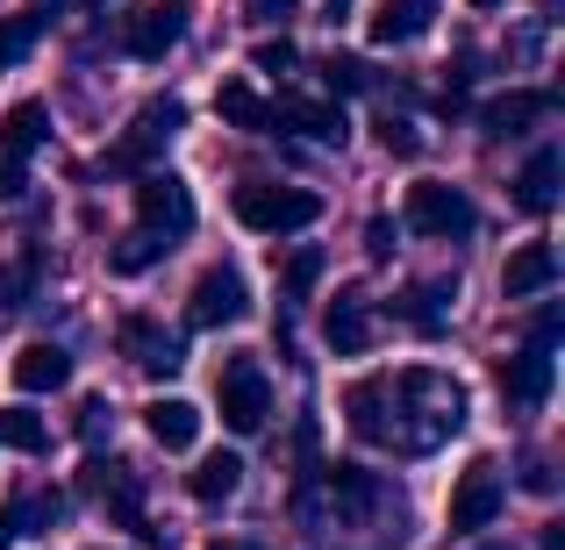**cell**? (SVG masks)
I'll list each match as a JSON object with an SVG mask.
<instances>
[{"instance_id": "obj_1", "label": "cell", "mask_w": 565, "mask_h": 550, "mask_svg": "<svg viewBox=\"0 0 565 550\" xmlns=\"http://www.w3.org/2000/svg\"><path fill=\"white\" fill-rule=\"evenodd\" d=\"M344 422L359 443H394V451H429V443L458 436L466 429V393L458 379L415 365V371H394V379H359L344 393Z\"/></svg>"}, {"instance_id": "obj_2", "label": "cell", "mask_w": 565, "mask_h": 550, "mask_svg": "<svg viewBox=\"0 0 565 550\" xmlns=\"http://www.w3.org/2000/svg\"><path fill=\"white\" fill-rule=\"evenodd\" d=\"M215 408H222V429H230V436H258V429L273 422V379H265V365L250 358V351H230V358H222Z\"/></svg>"}, {"instance_id": "obj_3", "label": "cell", "mask_w": 565, "mask_h": 550, "mask_svg": "<svg viewBox=\"0 0 565 550\" xmlns=\"http://www.w3.org/2000/svg\"><path fill=\"white\" fill-rule=\"evenodd\" d=\"M230 207H236V222H244V229H258V236H294V229H308V222L322 215V193L279 186V180H244Z\"/></svg>"}, {"instance_id": "obj_4", "label": "cell", "mask_w": 565, "mask_h": 550, "mask_svg": "<svg viewBox=\"0 0 565 550\" xmlns=\"http://www.w3.org/2000/svg\"><path fill=\"white\" fill-rule=\"evenodd\" d=\"M401 215H408V229L429 236V244H466V236L480 229V207H472V193L451 186V180H415L408 201H401Z\"/></svg>"}, {"instance_id": "obj_5", "label": "cell", "mask_w": 565, "mask_h": 550, "mask_svg": "<svg viewBox=\"0 0 565 550\" xmlns=\"http://www.w3.org/2000/svg\"><path fill=\"white\" fill-rule=\"evenodd\" d=\"M501 500H509V486H501V465H494V457H472V465L458 472V486H451L444 529H451V537H480V529L501 515Z\"/></svg>"}, {"instance_id": "obj_6", "label": "cell", "mask_w": 565, "mask_h": 550, "mask_svg": "<svg viewBox=\"0 0 565 550\" xmlns=\"http://www.w3.org/2000/svg\"><path fill=\"white\" fill-rule=\"evenodd\" d=\"M250 315V287L236 265H207L186 293V330H230V322Z\"/></svg>"}, {"instance_id": "obj_7", "label": "cell", "mask_w": 565, "mask_h": 550, "mask_svg": "<svg viewBox=\"0 0 565 550\" xmlns=\"http://www.w3.org/2000/svg\"><path fill=\"white\" fill-rule=\"evenodd\" d=\"M115 344H122V358L137 365L143 379H172V371L186 365V344H180V336H172L158 315H143V308L115 322Z\"/></svg>"}, {"instance_id": "obj_8", "label": "cell", "mask_w": 565, "mask_h": 550, "mask_svg": "<svg viewBox=\"0 0 565 550\" xmlns=\"http://www.w3.org/2000/svg\"><path fill=\"white\" fill-rule=\"evenodd\" d=\"M137 229L166 236V244H180V236L193 229V193L172 180V172H137Z\"/></svg>"}, {"instance_id": "obj_9", "label": "cell", "mask_w": 565, "mask_h": 550, "mask_svg": "<svg viewBox=\"0 0 565 550\" xmlns=\"http://www.w3.org/2000/svg\"><path fill=\"white\" fill-rule=\"evenodd\" d=\"M180 122H186L180 100H151V108H143L137 122H129V137L115 143L108 158H100V172H143V165H151V158L172 143V129H180Z\"/></svg>"}, {"instance_id": "obj_10", "label": "cell", "mask_w": 565, "mask_h": 550, "mask_svg": "<svg viewBox=\"0 0 565 550\" xmlns=\"http://www.w3.org/2000/svg\"><path fill=\"white\" fill-rule=\"evenodd\" d=\"M180 36H186V8L180 0H143V8L122 14V51L143 57V65H158Z\"/></svg>"}, {"instance_id": "obj_11", "label": "cell", "mask_w": 565, "mask_h": 550, "mask_svg": "<svg viewBox=\"0 0 565 550\" xmlns=\"http://www.w3.org/2000/svg\"><path fill=\"white\" fill-rule=\"evenodd\" d=\"M86 494H100L115 522H122V529H137V537L151 543V550H166V529H151V522H143V486L129 479V465H108V457H94V465H86Z\"/></svg>"}, {"instance_id": "obj_12", "label": "cell", "mask_w": 565, "mask_h": 550, "mask_svg": "<svg viewBox=\"0 0 565 550\" xmlns=\"http://www.w3.org/2000/svg\"><path fill=\"white\" fill-rule=\"evenodd\" d=\"M552 279H558V250L544 244V236L515 244L509 265H501V293H509V301H537V293H552Z\"/></svg>"}, {"instance_id": "obj_13", "label": "cell", "mask_w": 565, "mask_h": 550, "mask_svg": "<svg viewBox=\"0 0 565 550\" xmlns=\"http://www.w3.org/2000/svg\"><path fill=\"white\" fill-rule=\"evenodd\" d=\"M494 386H501V400L509 408H537V400H552V351H515V358H501L494 365Z\"/></svg>"}, {"instance_id": "obj_14", "label": "cell", "mask_w": 565, "mask_h": 550, "mask_svg": "<svg viewBox=\"0 0 565 550\" xmlns=\"http://www.w3.org/2000/svg\"><path fill=\"white\" fill-rule=\"evenodd\" d=\"M322 479H330V500H337V515H344V522H373L380 508H401L373 472H359V465H322Z\"/></svg>"}, {"instance_id": "obj_15", "label": "cell", "mask_w": 565, "mask_h": 550, "mask_svg": "<svg viewBox=\"0 0 565 550\" xmlns=\"http://www.w3.org/2000/svg\"><path fill=\"white\" fill-rule=\"evenodd\" d=\"M552 108H558V94H544V86H515V94H494L480 108V129H487V137H523V129L544 122Z\"/></svg>"}, {"instance_id": "obj_16", "label": "cell", "mask_w": 565, "mask_h": 550, "mask_svg": "<svg viewBox=\"0 0 565 550\" xmlns=\"http://www.w3.org/2000/svg\"><path fill=\"white\" fill-rule=\"evenodd\" d=\"M322 344L337 351V358H359L365 344H373V315H365V293L344 287L330 308H322Z\"/></svg>"}, {"instance_id": "obj_17", "label": "cell", "mask_w": 565, "mask_h": 550, "mask_svg": "<svg viewBox=\"0 0 565 550\" xmlns=\"http://www.w3.org/2000/svg\"><path fill=\"white\" fill-rule=\"evenodd\" d=\"M8 379L22 386V393H57V386H72V351L65 344H22L14 351V365H8Z\"/></svg>"}, {"instance_id": "obj_18", "label": "cell", "mask_w": 565, "mask_h": 550, "mask_svg": "<svg viewBox=\"0 0 565 550\" xmlns=\"http://www.w3.org/2000/svg\"><path fill=\"white\" fill-rule=\"evenodd\" d=\"M57 515H65V494L57 486H29V494H14L8 508H0V550L14 537H36V529H51Z\"/></svg>"}, {"instance_id": "obj_19", "label": "cell", "mask_w": 565, "mask_h": 550, "mask_svg": "<svg viewBox=\"0 0 565 550\" xmlns=\"http://www.w3.org/2000/svg\"><path fill=\"white\" fill-rule=\"evenodd\" d=\"M429 22H437V0H386V8L373 14V29H365V36H373L380 51H401V43L429 36Z\"/></svg>"}, {"instance_id": "obj_20", "label": "cell", "mask_w": 565, "mask_h": 550, "mask_svg": "<svg viewBox=\"0 0 565 550\" xmlns=\"http://www.w3.org/2000/svg\"><path fill=\"white\" fill-rule=\"evenodd\" d=\"M273 129H301V137H316V143H344L351 137V122H344L337 100H279Z\"/></svg>"}, {"instance_id": "obj_21", "label": "cell", "mask_w": 565, "mask_h": 550, "mask_svg": "<svg viewBox=\"0 0 565 550\" xmlns=\"http://www.w3.org/2000/svg\"><path fill=\"white\" fill-rule=\"evenodd\" d=\"M143 429H151L158 451H193V436H201V408L180 400V393H166V400H151V408H143Z\"/></svg>"}, {"instance_id": "obj_22", "label": "cell", "mask_w": 565, "mask_h": 550, "mask_svg": "<svg viewBox=\"0 0 565 550\" xmlns=\"http://www.w3.org/2000/svg\"><path fill=\"white\" fill-rule=\"evenodd\" d=\"M558 172H565L558 143L530 151V165L515 172V207H523V215H552V201H558Z\"/></svg>"}, {"instance_id": "obj_23", "label": "cell", "mask_w": 565, "mask_h": 550, "mask_svg": "<svg viewBox=\"0 0 565 550\" xmlns=\"http://www.w3.org/2000/svg\"><path fill=\"white\" fill-rule=\"evenodd\" d=\"M236 486H244V457H236V451H207L201 465L186 472V494L201 500V508H222V500H236Z\"/></svg>"}, {"instance_id": "obj_24", "label": "cell", "mask_w": 565, "mask_h": 550, "mask_svg": "<svg viewBox=\"0 0 565 550\" xmlns=\"http://www.w3.org/2000/svg\"><path fill=\"white\" fill-rule=\"evenodd\" d=\"M57 8H65V0H36V8H22V14H0V65H22V57L36 51V36L57 22Z\"/></svg>"}, {"instance_id": "obj_25", "label": "cell", "mask_w": 565, "mask_h": 550, "mask_svg": "<svg viewBox=\"0 0 565 550\" xmlns=\"http://www.w3.org/2000/svg\"><path fill=\"white\" fill-rule=\"evenodd\" d=\"M51 137V115H43V100H14L8 108V122H0V158H22L29 165V151Z\"/></svg>"}, {"instance_id": "obj_26", "label": "cell", "mask_w": 565, "mask_h": 550, "mask_svg": "<svg viewBox=\"0 0 565 550\" xmlns=\"http://www.w3.org/2000/svg\"><path fill=\"white\" fill-rule=\"evenodd\" d=\"M451 293H458V279H429V287H408V293L394 301V315H401V322H415L423 336H437V330H444V301H451Z\"/></svg>"}, {"instance_id": "obj_27", "label": "cell", "mask_w": 565, "mask_h": 550, "mask_svg": "<svg viewBox=\"0 0 565 550\" xmlns=\"http://www.w3.org/2000/svg\"><path fill=\"white\" fill-rule=\"evenodd\" d=\"M215 115H222V122H236V129H250V137H273V100H258L244 79H230L215 94Z\"/></svg>"}, {"instance_id": "obj_28", "label": "cell", "mask_w": 565, "mask_h": 550, "mask_svg": "<svg viewBox=\"0 0 565 550\" xmlns=\"http://www.w3.org/2000/svg\"><path fill=\"white\" fill-rule=\"evenodd\" d=\"M166 250H172V244H166V236H151V229H129V236H122V244H115V250H108V272H122V279H137V272H151V265H158V258H166Z\"/></svg>"}, {"instance_id": "obj_29", "label": "cell", "mask_w": 565, "mask_h": 550, "mask_svg": "<svg viewBox=\"0 0 565 550\" xmlns=\"http://www.w3.org/2000/svg\"><path fill=\"white\" fill-rule=\"evenodd\" d=\"M43 443H51L43 414H29V408H0V451H22V457H36Z\"/></svg>"}, {"instance_id": "obj_30", "label": "cell", "mask_w": 565, "mask_h": 550, "mask_svg": "<svg viewBox=\"0 0 565 550\" xmlns=\"http://www.w3.org/2000/svg\"><path fill=\"white\" fill-rule=\"evenodd\" d=\"M316 279H322V250L316 244H301L287 265H279V293H287V301H308V293H316Z\"/></svg>"}, {"instance_id": "obj_31", "label": "cell", "mask_w": 565, "mask_h": 550, "mask_svg": "<svg viewBox=\"0 0 565 550\" xmlns=\"http://www.w3.org/2000/svg\"><path fill=\"white\" fill-rule=\"evenodd\" d=\"M322 86H330V94H365V86H373V72H365V57H322Z\"/></svg>"}, {"instance_id": "obj_32", "label": "cell", "mask_w": 565, "mask_h": 550, "mask_svg": "<svg viewBox=\"0 0 565 550\" xmlns=\"http://www.w3.org/2000/svg\"><path fill=\"white\" fill-rule=\"evenodd\" d=\"M29 293H36V250L22 265H0V308H22Z\"/></svg>"}, {"instance_id": "obj_33", "label": "cell", "mask_w": 565, "mask_h": 550, "mask_svg": "<svg viewBox=\"0 0 565 550\" xmlns=\"http://www.w3.org/2000/svg\"><path fill=\"white\" fill-rule=\"evenodd\" d=\"M380 143H386L394 158H415V151H423V137H415V122H401V115H380Z\"/></svg>"}, {"instance_id": "obj_34", "label": "cell", "mask_w": 565, "mask_h": 550, "mask_svg": "<svg viewBox=\"0 0 565 550\" xmlns=\"http://www.w3.org/2000/svg\"><path fill=\"white\" fill-rule=\"evenodd\" d=\"M294 57H301V51H294L287 36H265L258 51H250V65H258V72H273V79H279V72H294Z\"/></svg>"}, {"instance_id": "obj_35", "label": "cell", "mask_w": 565, "mask_h": 550, "mask_svg": "<svg viewBox=\"0 0 565 550\" xmlns=\"http://www.w3.org/2000/svg\"><path fill=\"white\" fill-rule=\"evenodd\" d=\"M365 258H394V222H386V215H373V222H365Z\"/></svg>"}, {"instance_id": "obj_36", "label": "cell", "mask_w": 565, "mask_h": 550, "mask_svg": "<svg viewBox=\"0 0 565 550\" xmlns=\"http://www.w3.org/2000/svg\"><path fill=\"white\" fill-rule=\"evenodd\" d=\"M287 14H294V0H244V22H258V29L287 22Z\"/></svg>"}, {"instance_id": "obj_37", "label": "cell", "mask_w": 565, "mask_h": 550, "mask_svg": "<svg viewBox=\"0 0 565 550\" xmlns=\"http://www.w3.org/2000/svg\"><path fill=\"white\" fill-rule=\"evenodd\" d=\"M558 330H565V315H558V308H537V322H530V344H537V351H552V344H558Z\"/></svg>"}, {"instance_id": "obj_38", "label": "cell", "mask_w": 565, "mask_h": 550, "mask_svg": "<svg viewBox=\"0 0 565 550\" xmlns=\"http://www.w3.org/2000/svg\"><path fill=\"white\" fill-rule=\"evenodd\" d=\"M100 422H108V400H79V436H86V443L100 436Z\"/></svg>"}, {"instance_id": "obj_39", "label": "cell", "mask_w": 565, "mask_h": 550, "mask_svg": "<svg viewBox=\"0 0 565 550\" xmlns=\"http://www.w3.org/2000/svg\"><path fill=\"white\" fill-rule=\"evenodd\" d=\"M22 193V158H0V201H14Z\"/></svg>"}, {"instance_id": "obj_40", "label": "cell", "mask_w": 565, "mask_h": 550, "mask_svg": "<svg viewBox=\"0 0 565 550\" xmlns=\"http://www.w3.org/2000/svg\"><path fill=\"white\" fill-rule=\"evenodd\" d=\"M523 486H530V494H552V486H558V479H552V465H544V457H537V465H530V472H523Z\"/></svg>"}, {"instance_id": "obj_41", "label": "cell", "mask_w": 565, "mask_h": 550, "mask_svg": "<svg viewBox=\"0 0 565 550\" xmlns=\"http://www.w3.org/2000/svg\"><path fill=\"white\" fill-rule=\"evenodd\" d=\"M537 550H565V529H558V522H544V537H537Z\"/></svg>"}, {"instance_id": "obj_42", "label": "cell", "mask_w": 565, "mask_h": 550, "mask_svg": "<svg viewBox=\"0 0 565 550\" xmlns=\"http://www.w3.org/2000/svg\"><path fill=\"white\" fill-rule=\"evenodd\" d=\"M207 550H258V543H244V537H215Z\"/></svg>"}, {"instance_id": "obj_43", "label": "cell", "mask_w": 565, "mask_h": 550, "mask_svg": "<svg viewBox=\"0 0 565 550\" xmlns=\"http://www.w3.org/2000/svg\"><path fill=\"white\" fill-rule=\"evenodd\" d=\"M466 8H480V14H494V8H501V0H466Z\"/></svg>"}, {"instance_id": "obj_44", "label": "cell", "mask_w": 565, "mask_h": 550, "mask_svg": "<svg viewBox=\"0 0 565 550\" xmlns=\"http://www.w3.org/2000/svg\"><path fill=\"white\" fill-rule=\"evenodd\" d=\"M322 8H330V22H337V14H344V0H322Z\"/></svg>"}]
</instances>
